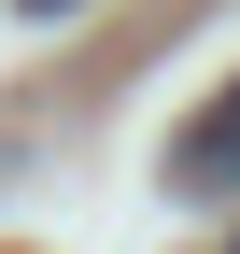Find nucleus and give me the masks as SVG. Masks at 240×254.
I'll return each instance as SVG.
<instances>
[{"mask_svg":"<svg viewBox=\"0 0 240 254\" xmlns=\"http://www.w3.org/2000/svg\"><path fill=\"white\" fill-rule=\"evenodd\" d=\"M170 184H184V198H226V184H240V85L184 127V141H170Z\"/></svg>","mask_w":240,"mask_h":254,"instance_id":"obj_1","label":"nucleus"},{"mask_svg":"<svg viewBox=\"0 0 240 254\" xmlns=\"http://www.w3.org/2000/svg\"><path fill=\"white\" fill-rule=\"evenodd\" d=\"M28 14H85V0H28Z\"/></svg>","mask_w":240,"mask_h":254,"instance_id":"obj_2","label":"nucleus"}]
</instances>
